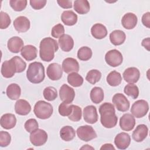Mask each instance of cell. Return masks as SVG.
I'll list each match as a JSON object with an SVG mask.
<instances>
[{"label":"cell","instance_id":"15","mask_svg":"<svg viewBox=\"0 0 150 150\" xmlns=\"http://www.w3.org/2000/svg\"><path fill=\"white\" fill-rule=\"evenodd\" d=\"M131 142V137L126 132H122L118 134L114 138V144L117 148L120 149H127Z\"/></svg>","mask_w":150,"mask_h":150},{"label":"cell","instance_id":"40","mask_svg":"<svg viewBox=\"0 0 150 150\" xmlns=\"http://www.w3.org/2000/svg\"><path fill=\"white\" fill-rule=\"evenodd\" d=\"M73 110V104H67L63 102L61 103L58 108V111L60 115L63 117H69Z\"/></svg>","mask_w":150,"mask_h":150},{"label":"cell","instance_id":"34","mask_svg":"<svg viewBox=\"0 0 150 150\" xmlns=\"http://www.w3.org/2000/svg\"><path fill=\"white\" fill-rule=\"evenodd\" d=\"M84 81V79L81 76L76 72H73L67 76V82L74 87L81 86Z\"/></svg>","mask_w":150,"mask_h":150},{"label":"cell","instance_id":"41","mask_svg":"<svg viewBox=\"0 0 150 150\" xmlns=\"http://www.w3.org/2000/svg\"><path fill=\"white\" fill-rule=\"evenodd\" d=\"M82 116L81 108L78 105L73 104V110L71 114L68 117L69 119L72 121H79L81 120Z\"/></svg>","mask_w":150,"mask_h":150},{"label":"cell","instance_id":"6","mask_svg":"<svg viewBox=\"0 0 150 150\" xmlns=\"http://www.w3.org/2000/svg\"><path fill=\"white\" fill-rule=\"evenodd\" d=\"M105 60L109 66L115 67L120 66L122 63L123 56L119 50L112 49L106 53Z\"/></svg>","mask_w":150,"mask_h":150},{"label":"cell","instance_id":"17","mask_svg":"<svg viewBox=\"0 0 150 150\" xmlns=\"http://www.w3.org/2000/svg\"><path fill=\"white\" fill-rule=\"evenodd\" d=\"M30 26V23L28 18L24 16L17 17L13 21V26L19 33L27 32Z\"/></svg>","mask_w":150,"mask_h":150},{"label":"cell","instance_id":"14","mask_svg":"<svg viewBox=\"0 0 150 150\" xmlns=\"http://www.w3.org/2000/svg\"><path fill=\"white\" fill-rule=\"evenodd\" d=\"M120 128L125 131H130L135 127V120L134 117L129 113L124 114L120 119Z\"/></svg>","mask_w":150,"mask_h":150},{"label":"cell","instance_id":"50","mask_svg":"<svg viewBox=\"0 0 150 150\" xmlns=\"http://www.w3.org/2000/svg\"><path fill=\"white\" fill-rule=\"evenodd\" d=\"M141 45L144 46L148 51H149V38L144 39L142 41Z\"/></svg>","mask_w":150,"mask_h":150},{"label":"cell","instance_id":"7","mask_svg":"<svg viewBox=\"0 0 150 150\" xmlns=\"http://www.w3.org/2000/svg\"><path fill=\"white\" fill-rule=\"evenodd\" d=\"M77 135L81 140L88 142L97 137V134L91 126L85 125L79 127L76 131Z\"/></svg>","mask_w":150,"mask_h":150},{"label":"cell","instance_id":"46","mask_svg":"<svg viewBox=\"0 0 150 150\" xmlns=\"http://www.w3.org/2000/svg\"><path fill=\"white\" fill-rule=\"evenodd\" d=\"M12 58L15 61V63L16 66V68H17L16 73H19L23 72L26 67V63H25V62H24L21 57L18 56H14Z\"/></svg>","mask_w":150,"mask_h":150},{"label":"cell","instance_id":"37","mask_svg":"<svg viewBox=\"0 0 150 150\" xmlns=\"http://www.w3.org/2000/svg\"><path fill=\"white\" fill-rule=\"evenodd\" d=\"M124 93L128 96L131 97L133 99H136L139 96V89L137 85L134 83L127 84L124 89Z\"/></svg>","mask_w":150,"mask_h":150},{"label":"cell","instance_id":"20","mask_svg":"<svg viewBox=\"0 0 150 150\" xmlns=\"http://www.w3.org/2000/svg\"><path fill=\"white\" fill-rule=\"evenodd\" d=\"M23 40L18 36H13L11 38L7 43V47L8 50L14 53L19 52L22 47L24 46Z\"/></svg>","mask_w":150,"mask_h":150},{"label":"cell","instance_id":"3","mask_svg":"<svg viewBox=\"0 0 150 150\" xmlns=\"http://www.w3.org/2000/svg\"><path fill=\"white\" fill-rule=\"evenodd\" d=\"M26 77L32 83L38 84L45 77V67L42 63L34 62L29 64L26 71Z\"/></svg>","mask_w":150,"mask_h":150},{"label":"cell","instance_id":"12","mask_svg":"<svg viewBox=\"0 0 150 150\" xmlns=\"http://www.w3.org/2000/svg\"><path fill=\"white\" fill-rule=\"evenodd\" d=\"M46 73L47 77L53 81L58 80L63 75V69L60 64L57 63H52L47 67Z\"/></svg>","mask_w":150,"mask_h":150},{"label":"cell","instance_id":"4","mask_svg":"<svg viewBox=\"0 0 150 150\" xmlns=\"http://www.w3.org/2000/svg\"><path fill=\"white\" fill-rule=\"evenodd\" d=\"M33 112L38 118L45 120L51 117L53 112V108L50 103L43 100H39L36 103Z\"/></svg>","mask_w":150,"mask_h":150},{"label":"cell","instance_id":"11","mask_svg":"<svg viewBox=\"0 0 150 150\" xmlns=\"http://www.w3.org/2000/svg\"><path fill=\"white\" fill-rule=\"evenodd\" d=\"M17 68L13 58L3 62L1 66V74L5 78H11L16 73Z\"/></svg>","mask_w":150,"mask_h":150},{"label":"cell","instance_id":"25","mask_svg":"<svg viewBox=\"0 0 150 150\" xmlns=\"http://www.w3.org/2000/svg\"><path fill=\"white\" fill-rule=\"evenodd\" d=\"M37 53L36 47L31 45L24 46L21 50V54L27 61H31L36 59Z\"/></svg>","mask_w":150,"mask_h":150},{"label":"cell","instance_id":"32","mask_svg":"<svg viewBox=\"0 0 150 150\" xmlns=\"http://www.w3.org/2000/svg\"><path fill=\"white\" fill-rule=\"evenodd\" d=\"M107 83L112 87H115L120 85L122 81V77L121 74L115 71H111L106 78Z\"/></svg>","mask_w":150,"mask_h":150},{"label":"cell","instance_id":"49","mask_svg":"<svg viewBox=\"0 0 150 150\" xmlns=\"http://www.w3.org/2000/svg\"><path fill=\"white\" fill-rule=\"evenodd\" d=\"M57 2L58 5L62 8L64 9H69L71 8L72 7V1H63V0H60V1H57Z\"/></svg>","mask_w":150,"mask_h":150},{"label":"cell","instance_id":"48","mask_svg":"<svg viewBox=\"0 0 150 150\" xmlns=\"http://www.w3.org/2000/svg\"><path fill=\"white\" fill-rule=\"evenodd\" d=\"M142 24L148 28H150V13L149 12L144 13L141 19Z\"/></svg>","mask_w":150,"mask_h":150},{"label":"cell","instance_id":"30","mask_svg":"<svg viewBox=\"0 0 150 150\" xmlns=\"http://www.w3.org/2000/svg\"><path fill=\"white\" fill-rule=\"evenodd\" d=\"M90 9V5L87 0H76L74 2V9L80 15L88 13Z\"/></svg>","mask_w":150,"mask_h":150},{"label":"cell","instance_id":"10","mask_svg":"<svg viewBox=\"0 0 150 150\" xmlns=\"http://www.w3.org/2000/svg\"><path fill=\"white\" fill-rule=\"evenodd\" d=\"M59 96L60 100L67 104H71L75 97L74 89L66 84H63L59 90Z\"/></svg>","mask_w":150,"mask_h":150},{"label":"cell","instance_id":"19","mask_svg":"<svg viewBox=\"0 0 150 150\" xmlns=\"http://www.w3.org/2000/svg\"><path fill=\"white\" fill-rule=\"evenodd\" d=\"M138 22V18L135 14L128 12L125 13L122 18L121 23L122 26L126 29H134Z\"/></svg>","mask_w":150,"mask_h":150},{"label":"cell","instance_id":"9","mask_svg":"<svg viewBox=\"0 0 150 150\" xmlns=\"http://www.w3.org/2000/svg\"><path fill=\"white\" fill-rule=\"evenodd\" d=\"M112 103L117 110L121 112H125L129 110L130 104L127 97L122 93L114 94L112 98Z\"/></svg>","mask_w":150,"mask_h":150},{"label":"cell","instance_id":"33","mask_svg":"<svg viewBox=\"0 0 150 150\" xmlns=\"http://www.w3.org/2000/svg\"><path fill=\"white\" fill-rule=\"evenodd\" d=\"M90 99L93 103L95 104H99L104 100V91L103 90L99 87H94L90 91Z\"/></svg>","mask_w":150,"mask_h":150},{"label":"cell","instance_id":"22","mask_svg":"<svg viewBox=\"0 0 150 150\" xmlns=\"http://www.w3.org/2000/svg\"><path fill=\"white\" fill-rule=\"evenodd\" d=\"M15 111L18 115H26L30 112L31 106L26 100L19 99L15 103Z\"/></svg>","mask_w":150,"mask_h":150},{"label":"cell","instance_id":"44","mask_svg":"<svg viewBox=\"0 0 150 150\" xmlns=\"http://www.w3.org/2000/svg\"><path fill=\"white\" fill-rule=\"evenodd\" d=\"M25 129L28 132H32L39 127V124L36 119L30 118L24 124Z\"/></svg>","mask_w":150,"mask_h":150},{"label":"cell","instance_id":"28","mask_svg":"<svg viewBox=\"0 0 150 150\" xmlns=\"http://www.w3.org/2000/svg\"><path fill=\"white\" fill-rule=\"evenodd\" d=\"M125 33L121 30H115L110 34V42L115 46L122 45L125 42Z\"/></svg>","mask_w":150,"mask_h":150},{"label":"cell","instance_id":"8","mask_svg":"<svg viewBox=\"0 0 150 150\" xmlns=\"http://www.w3.org/2000/svg\"><path fill=\"white\" fill-rule=\"evenodd\" d=\"M29 139L31 144L36 146L44 145L47 140V134L42 129H36L30 132Z\"/></svg>","mask_w":150,"mask_h":150},{"label":"cell","instance_id":"43","mask_svg":"<svg viewBox=\"0 0 150 150\" xmlns=\"http://www.w3.org/2000/svg\"><path fill=\"white\" fill-rule=\"evenodd\" d=\"M64 33V28L61 23L54 25L51 30V35L54 38H59Z\"/></svg>","mask_w":150,"mask_h":150},{"label":"cell","instance_id":"1","mask_svg":"<svg viewBox=\"0 0 150 150\" xmlns=\"http://www.w3.org/2000/svg\"><path fill=\"white\" fill-rule=\"evenodd\" d=\"M100 122L102 125L107 128L114 127L118 121V117L115 114L114 106L110 103H104L99 107Z\"/></svg>","mask_w":150,"mask_h":150},{"label":"cell","instance_id":"42","mask_svg":"<svg viewBox=\"0 0 150 150\" xmlns=\"http://www.w3.org/2000/svg\"><path fill=\"white\" fill-rule=\"evenodd\" d=\"M0 28L1 29L7 28L11 23L9 15L6 12L1 11L0 12Z\"/></svg>","mask_w":150,"mask_h":150},{"label":"cell","instance_id":"36","mask_svg":"<svg viewBox=\"0 0 150 150\" xmlns=\"http://www.w3.org/2000/svg\"><path fill=\"white\" fill-rule=\"evenodd\" d=\"M92 50L87 46H83L80 47L77 52V57L82 61H87L92 57Z\"/></svg>","mask_w":150,"mask_h":150},{"label":"cell","instance_id":"29","mask_svg":"<svg viewBox=\"0 0 150 150\" xmlns=\"http://www.w3.org/2000/svg\"><path fill=\"white\" fill-rule=\"evenodd\" d=\"M6 94L9 98L12 100H18L21 94V89L20 86L16 83L9 84L6 90Z\"/></svg>","mask_w":150,"mask_h":150},{"label":"cell","instance_id":"23","mask_svg":"<svg viewBox=\"0 0 150 150\" xmlns=\"http://www.w3.org/2000/svg\"><path fill=\"white\" fill-rule=\"evenodd\" d=\"M1 126L5 129H11L16 125V118L14 114L11 113L2 115L0 120Z\"/></svg>","mask_w":150,"mask_h":150},{"label":"cell","instance_id":"45","mask_svg":"<svg viewBox=\"0 0 150 150\" xmlns=\"http://www.w3.org/2000/svg\"><path fill=\"white\" fill-rule=\"evenodd\" d=\"M11 141V137L9 133L1 131L0 132V146L1 147H6L9 145Z\"/></svg>","mask_w":150,"mask_h":150},{"label":"cell","instance_id":"5","mask_svg":"<svg viewBox=\"0 0 150 150\" xmlns=\"http://www.w3.org/2000/svg\"><path fill=\"white\" fill-rule=\"evenodd\" d=\"M149 110V104L144 100H139L134 102L131 108V112L133 116L137 118L145 116Z\"/></svg>","mask_w":150,"mask_h":150},{"label":"cell","instance_id":"21","mask_svg":"<svg viewBox=\"0 0 150 150\" xmlns=\"http://www.w3.org/2000/svg\"><path fill=\"white\" fill-rule=\"evenodd\" d=\"M148 134V128L147 126L145 124H139L133 131L132 137L135 141L140 142L146 138Z\"/></svg>","mask_w":150,"mask_h":150},{"label":"cell","instance_id":"47","mask_svg":"<svg viewBox=\"0 0 150 150\" xmlns=\"http://www.w3.org/2000/svg\"><path fill=\"white\" fill-rule=\"evenodd\" d=\"M30 5L32 8L35 10H39L42 9L46 4V0H30Z\"/></svg>","mask_w":150,"mask_h":150},{"label":"cell","instance_id":"13","mask_svg":"<svg viewBox=\"0 0 150 150\" xmlns=\"http://www.w3.org/2000/svg\"><path fill=\"white\" fill-rule=\"evenodd\" d=\"M83 118L88 124H95L98 120V114L96 107L92 105L84 107L83 109Z\"/></svg>","mask_w":150,"mask_h":150},{"label":"cell","instance_id":"38","mask_svg":"<svg viewBox=\"0 0 150 150\" xmlns=\"http://www.w3.org/2000/svg\"><path fill=\"white\" fill-rule=\"evenodd\" d=\"M43 94L45 99L49 101H52L57 98V91L54 87L52 86H49L44 89Z\"/></svg>","mask_w":150,"mask_h":150},{"label":"cell","instance_id":"2","mask_svg":"<svg viewBox=\"0 0 150 150\" xmlns=\"http://www.w3.org/2000/svg\"><path fill=\"white\" fill-rule=\"evenodd\" d=\"M59 46L57 41L54 39L47 37L43 39L39 45V56L40 59L45 62L52 61L54 53L57 51Z\"/></svg>","mask_w":150,"mask_h":150},{"label":"cell","instance_id":"52","mask_svg":"<svg viewBox=\"0 0 150 150\" xmlns=\"http://www.w3.org/2000/svg\"><path fill=\"white\" fill-rule=\"evenodd\" d=\"M80 149H94V148H93V147L89 146V145H85L84 146H83V147H81Z\"/></svg>","mask_w":150,"mask_h":150},{"label":"cell","instance_id":"16","mask_svg":"<svg viewBox=\"0 0 150 150\" xmlns=\"http://www.w3.org/2000/svg\"><path fill=\"white\" fill-rule=\"evenodd\" d=\"M124 80L128 83H137L140 77L139 70L135 67H128L125 70L122 74Z\"/></svg>","mask_w":150,"mask_h":150},{"label":"cell","instance_id":"35","mask_svg":"<svg viewBox=\"0 0 150 150\" xmlns=\"http://www.w3.org/2000/svg\"><path fill=\"white\" fill-rule=\"evenodd\" d=\"M101 77V73L96 69H93L88 71L86 76V80L91 84H95L98 82Z\"/></svg>","mask_w":150,"mask_h":150},{"label":"cell","instance_id":"18","mask_svg":"<svg viewBox=\"0 0 150 150\" xmlns=\"http://www.w3.org/2000/svg\"><path fill=\"white\" fill-rule=\"evenodd\" d=\"M62 69L66 73L73 72L77 73L79 71V64L74 58L67 57L62 62Z\"/></svg>","mask_w":150,"mask_h":150},{"label":"cell","instance_id":"31","mask_svg":"<svg viewBox=\"0 0 150 150\" xmlns=\"http://www.w3.org/2000/svg\"><path fill=\"white\" fill-rule=\"evenodd\" d=\"M75 135V130L71 126H64L62 127L60 131V137L64 141H70L73 140Z\"/></svg>","mask_w":150,"mask_h":150},{"label":"cell","instance_id":"24","mask_svg":"<svg viewBox=\"0 0 150 150\" xmlns=\"http://www.w3.org/2000/svg\"><path fill=\"white\" fill-rule=\"evenodd\" d=\"M58 43L61 49L66 52H70L74 46V40L73 38L67 34H64L59 38Z\"/></svg>","mask_w":150,"mask_h":150},{"label":"cell","instance_id":"51","mask_svg":"<svg viewBox=\"0 0 150 150\" xmlns=\"http://www.w3.org/2000/svg\"><path fill=\"white\" fill-rule=\"evenodd\" d=\"M100 149H115L114 146L111 144H105L100 148Z\"/></svg>","mask_w":150,"mask_h":150},{"label":"cell","instance_id":"26","mask_svg":"<svg viewBox=\"0 0 150 150\" xmlns=\"http://www.w3.org/2000/svg\"><path fill=\"white\" fill-rule=\"evenodd\" d=\"M77 15L71 10L64 11L61 15L62 21L67 26L74 25L77 22Z\"/></svg>","mask_w":150,"mask_h":150},{"label":"cell","instance_id":"27","mask_svg":"<svg viewBox=\"0 0 150 150\" xmlns=\"http://www.w3.org/2000/svg\"><path fill=\"white\" fill-rule=\"evenodd\" d=\"M92 36L97 39H102L107 35L106 27L101 23H96L91 28Z\"/></svg>","mask_w":150,"mask_h":150},{"label":"cell","instance_id":"39","mask_svg":"<svg viewBox=\"0 0 150 150\" xmlns=\"http://www.w3.org/2000/svg\"><path fill=\"white\" fill-rule=\"evenodd\" d=\"M27 2L26 0H11L9 5L14 11L20 12L26 8Z\"/></svg>","mask_w":150,"mask_h":150}]
</instances>
